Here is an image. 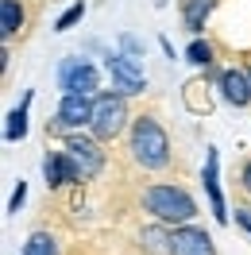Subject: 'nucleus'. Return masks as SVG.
I'll return each mask as SVG.
<instances>
[{"instance_id": "nucleus-8", "label": "nucleus", "mask_w": 251, "mask_h": 255, "mask_svg": "<svg viewBox=\"0 0 251 255\" xmlns=\"http://www.w3.org/2000/svg\"><path fill=\"white\" fill-rule=\"evenodd\" d=\"M170 255H217V248H213V236L205 228L182 224V228H174V236H170Z\"/></svg>"}, {"instance_id": "nucleus-3", "label": "nucleus", "mask_w": 251, "mask_h": 255, "mask_svg": "<svg viewBox=\"0 0 251 255\" xmlns=\"http://www.w3.org/2000/svg\"><path fill=\"white\" fill-rule=\"evenodd\" d=\"M127 101L124 93H101L93 101V120H89V131H93V139H101V143H109V139H116L120 131L127 128Z\"/></svg>"}, {"instance_id": "nucleus-13", "label": "nucleus", "mask_w": 251, "mask_h": 255, "mask_svg": "<svg viewBox=\"0 0 251 255\" xmlns=\"http://www.w3.org/2000/svg\"><path fill=\"white\" fill-rule=\"evenodd\" d=\"M23 4L19 0H0V31H4V39H12V35H19V27H23Z\"/></svg>"}, {"instance_id": "nucleus-6", "label": "nucleus", "mask_w": 251, "mask_h": 255, "mask_svg": "<svg viewBox=\"0 0 251 255\" xmlns=\"http://www.w3.org/2000/svg\"><path fill=\"white\" fill-rule=\"evenodd\" d=\"M93 120V101L85 93H66L54 116V131H70V128H89Z\"/></svg>"}, {"instance_id": "nucleus-14", "label": "nucleus", "mask_w": 251, "mask_h": 255, "mask_svg": "<svg viewBox=\"0 0 251 255\" xmlns=\"http://www.w3.org/2000/svg\"><path fill=\"white\" fill-rule=\"evenodd\" d=\"M170 236H174V232H166L162 224H155V228H143L139 244H143V252H147V255H170Z\"/></svg>"}, {"instance_id": "nucleus-21", "label": "nucleus", "mask_w": 251, "mask_h": 255, "mask_svg": "<svg viewBox=\"0 0 251 255\" xmlns=\"http://www.w3.org/2000/svg\"><path fill=\"white\" fill-rule=\"evenodd\" d=\"M236 224H240V228H248V232H251V209H236Z\"/></svg>"}, {"instance_id": "nucleus-5", "label": "nucleus", "mask_w": 251, "mask_h": 255, "mask_svg": "<svg viewBox=\"0 0 251 255\" xmlns=\"http://www.w3.org/2000/svg\"><path fill=\"white\" fill-rule=\"evenodd\" d=\"M105 66H109L112 81H116V93L135 97V93H143V89H147L143 66L135 62V58H127V54H109V58H105Z\"/></svg>"}, {"instance_id": "nucleus-12", "label": "nucleus", "mask_w": 251, "mask_h": 255, "mask_svg": "<svg viewBox=\"0 0 251 255\" xmlns=\"http://www.w3.org/2000/svg\"><path fill=\"white\" fill-rule=\"evenodd\" d=\"M205 190H209V201H213V217L224 224L228 213H224V197H220V186H217V151H209V162H205Z\"/></svg>"}, {"instance_id": "nucleus-4", "label": "nucleus", "mask_w": 251, "mask_h": 255, "mask_svg": "<svg viewBox=\"0 0 251 255\" xmlns=\"http://www.w3.org/2000/svg\"><path fill=\"white\" fill-rule=\"evenodd\" d=\"M66 155L74 159L78 166L81 182H89L105 170V151H101V139H85V135H74V139H66Z\"/></svg>"}, {"instance_id": "nucleus-17", "label": "nucleus", "mask_w": 251, "mask_h": 255, "mask_svg": "<svg viewBox=\"0 0 251 255\" xmlns=\"http://www.w3.org/2000/svg\"><path fill=\"white\" fill-rule=\"evenodd\" d=\"M197 89H201V81H189V85H186V105H189V112H197V116H201V112L213 109V101H209V93L201 97Z\"/></svg>"}, {"instance_id": "nucleus-20", "label": "nucleus", "mask_w": 251, "mask_h": 255, "mask_svg": "<svg viewBox=\"0 0 251 255\" xmlns=\"http://www.w3.org/2000/svg\"><path fill=\"white\" fill-rule=\"evenodd\" d=\"M23 197H27V186L19 182V186H16V193H12V205H8V213H16V209L23 205Z\"/></svg>"}, {"instance_id": "nucleus-9", "label": "nucleus", "mask_w": 251, "mask_h": 255, "mask_svg": "<svg viewBox=\"0 0 251 255\" xmlns=\"http://www.w3.org/2000/svg\"><path fill=\"white\" fill-rule=\"evenodd\" d=\"M43 174H47V186H50V190H62V186L81 182L78 166H74V159H70L66 151H50L47 159H43Z\"/></svg>"}, {"instance_id": "nucleus-2", "label": "nucleus", "mask_w": 251, "mask_h": 255, "mask_svg": "<svg viewBox=\"0 0 251 255\" xmlns=\"http://www.w3.org/2000/svg\"><path fill=\"white\" fill-rule=\"evenodd\" d=\"M139 201H143V209H147L151 217H158L162 224H189L197 217V201H193L182 186H166V182L147 186Z\"/></svg>"}, {"instance_id": "nucleus-7", "label": "nucleus", "mask_w": 251, "mask_h": 255, "mask_svg": "<svg viewBox=\"0 0 251 255\" xmlns=\"http://www.w3.org/2000/svg\"><path fill=\"white\" fill-rule=\"evenodd\" d=\"M58 85H62V93H93L97 89V70L89 62H81V58H66L62 70H58Z\"/></svg>"}, {"instance_id": "nucleus-23", "label": "nucleus", "mask_w": 251, "mask_h": 255, "mask_svg": "<svg viewBox=\"0 0 251 255\" xmlns=\"http://www.w3.org/2000/svg\"><path fill=\"white\" fill-rule=\"evenodd\" d=\"M248 78H251V70H248Z\"/></svg>"}, {"instance_id": "nucleus-16", "label": "nucleus", "mask_w": 251, "mask_h": 255, "mask_svg": "<svg viewBox=\"0 0 251 255\" xmlns=\"http://www.w3.org/2000/svg\"><path fill=\"white\" fill-rule=\"evenodd\" d=\"M23 255H58V240L50 236V232H35L23 244Z\"/></svg>"}, {"instance_id": "nucleus-15", "label": "nucleus", "mask_w": 251, "mask_h": 255, "mask_svg": "<svg viewBox=\"0 0 251 255\" xmlns=\"http://www.w3.org/2000/svg\"><path fill=\"white\" fill-rule=\"evenodd\" d=\"M27 101H31V97H27ZM27 101H23L19 109L8 112V128H4V139H8V143H16V139L27 135Z\"/></svg>"}, {"instance_id": "nucleus-22", "label": "nucleus", "mask_w": 251, "mask_h": 255, "mask_svg": "<svg viewBox=\"0 0 251 255\" xmlns=\"http://www.w3.org/2000/svg\"><path fill=\"white\" fill-rule=\"evenodd\" d=\"M240 186H244V190L251 193V159L244 162V170H240Z\"/></svg>"}, {"instance_id": "nucleus-10", "label": "nucleus", "mask_w": 251, "mask_h": 255, "mask_svg": "<svg viewBox=\"0 0 251 255\" xmlns=\"http://www.w3.org/2000/svg\"><path fill=\"white\" fill-rule=\"evenodd\" d=\"M220 93H224V101L232 105V109H248L251 105V78L248 70H224L220 74Z\"/></svg>"}, {"instance_id": "nucleus-1", "label": "nucleus", "mask_w": 251, "mask_h": 255, "mask_svg": "<svg viewBox=\"0 0 251 255\" xmlns=\"http://www.w3.org/2000/svg\"><path fill=\"white\" fill-rule=\"evenodd\" d=\"M127 151L139 170H162L170 166V139L166 128L155 116H135L131 120V135H127Z\"/></svg>"}, {"instance_id": "nucleus-11", "label": "nucleus", "mask_w": 251, "mask_h": 255, "mask_svg": "<svg viewBox=\"0 0 251 255\" xmlns=\"http://www.w3.org/2000/svg\"><path fill=\"white\" fill-rule=\"evenodd\" d=\"M213 8H217V0H182V19H186V27L193 35L205 31V19L213 16Z\"/></svg>"}, {"instance_id": "nucleus-19", "label": "nucleus", "mask_w": 251, "mask_h": 255, "mask_svg": "<svg viewBox=\"0 0 251 255\" xmlns=\"http://www.w3.org/2000/svg\"><path fill=\"white\" fill-rule=\"evenodd\" d=\"M81 16H85V0H78V4L70 8V12H62V16H58V23H54V31H70V27H74V23H78Z\"/></svg>"}, {"instance_id": "nucleus-18", "label": "nucleus", "mask_w": 251, "mask_h": 255, "mask_svg": "<svg viewBox=\"0 0 251 255\" xmlns=\"http://www.w3.org/2000/svg\"><path fill=\"white\" fill-rule=\"evenodd\" d=\"M186 62H193V66H209L213 62V43H189V50H186Z\"/></svg>"}]
</instances>
